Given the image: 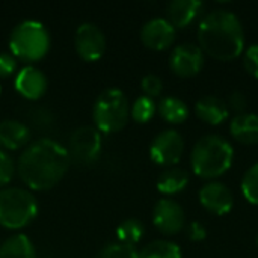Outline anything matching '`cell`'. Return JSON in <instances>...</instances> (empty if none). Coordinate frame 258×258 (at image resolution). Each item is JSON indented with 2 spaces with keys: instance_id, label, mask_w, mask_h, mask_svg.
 I'll use <instances>...</instances> for the list:
<instances>
[{
  "instance_id": "cell-1",
  "label": "cell",
  "mask_w": 258,
  "mask_h": 258,
  "mask_svg": "<svg viewBox=\"0 0 258 258\" xmlns=\"http://www.w3.org/2000/svg\"><path fill=\"white\" fill-rule=\"evenodd\" d=\"M70 165L71 159L67 147L51 138H39L23 150L17 162V171L29 189L48 190L65 177Z\"/></svg>"
},
{
  "instance_id": "cell-2",
  "label": "cell",
  "mask_w": 258,
  "mask_h": 258,
  "mask_svg": "<svg viewBox=\"0 0 258 258\" xmlns=\"http://www.w3.org/2000/svg\"><path fill=\"white\" fill-rule=\"evenodd\" d=\"M198 47L215 60L230 62L245 51V30L239 17L228 9H212L200 20Z\"/></svg>"
},
{
  "instance_id": "cell-3",
  "label": "cell",
  "mask_w": 258,
  "mask_h": 258,
  "mask_svg": "<svg viewBox=\"0 0 258 258\" xmlns=\"http://www.w3.org/2000/svg\"><path fill=\"white\" fill-rule=\"evenodd\" d=\"M234 150L231 144L219 135L200 138L190 151V166L197 177L215 180L224 175L233 165Z\"/></svg>"
},
{
  "instance_id": "cell-4",
  "label": "cell",
  "mask_w": 258,
  "mask_h": 258,
  "mask_svg": "<svg viewBox=\"0 0 258 258\" xmlns=\"http://www.w3.org/2000/svg\"><path fill=\"white\" fill-rule=\"evenodd\" d=\"M8 44L15 59H21L27 62V65H32L48 53L51 38L48 29L41 21L27 18L14 26Z\"/></svg>"
},
{
  "instance_id": "cell-5",
  "label": "cell",
  "mask_w": 258,
  "mask_h": 258,
  "mask_svg": "<svg viewBox=\"0 0 258 258\" xmlns=\"http://www.w3.org/2000/svg\"><path fill=\"white\" fill-rule=\"evenodd\" d=\"M92 119L95 128L101 133H116L122 130L130 119V103L119 88H107L94 101Z\"/></svg>"
},
{
  "instance_id": "cell-6",
  "label": "cell",
  "mask_w": 258,
  "mask_h": 258,
  "mask_svg": "<svg viewBox=\"0 0 258 258\" xmlns=\"http://www.w3.org/2000/svg\"><path fill=\"white\" fill-rule=\"evenodd\" d=\"M38 216L36 197L21 187L0 190V225L6 230H21Z\"/></svg>"
},
{
  "instance_id": "cell-7",
  "label": "cell",
  "mask_w": 258,
  "mask_h": 258,
  "mask_svg": "<svg viewBox=\"0 0 258 258\" xmlns=\"http://www.w3.org/2000/svg\"><path fill=\"white\" fill-rule=\"evenodd\" d=\"M101 145V132H98L95 125H82L71 133L67 150L71 162L79 165H91L98 159Z\"/></svg>"
},
{
  "instance_id": "cell-8",
  "label": "cell",
  "mask_w": 258,
  "mask_h": 258,
  "mask_svg": "<svg viewBox=\"0 0 258 258\" xmlns=\"http://www.w3.org/2000/svg\"><path fill=\"white\" fill-rule=\"evenodd\" d=\"M184 153V139L174 130L168 128L160 132L150 144V157L160 166H175Z\"/></svg>"
},
{
  "instance_id": "cell-9",
  "label": "cell",
  "mask_w": 258,
  "mask_h": 258,
  "mask_svg": "<svg viewBox=\"0 0 258 258\" xmlns=\"http://www.w3.org/2000/svg\"><path fill=\"white\" fill-rule=\"evenodd\" d=\"M74 47L77 54L86 62H95L106 53L107 41L104 32L91 21L79 24L74 33Z\"/></svg>"
},
{
  "instance_id": "cell-10",
  "label": "cell",
  "mask_w": 258,
  "mask_h": 258,
  "mask_svg": "<svg viewBox=\"0 0 258 258\" xmlns=\"http://www.w3.org/2000/svg\"><path fill=\"white\" fill-rule=\"evenodd\" d=\"M153 224L166 236L178 234L186 227L184 209L171 198H162L153 209Z\"/></svg>"
},
{
  "instance_id": "cell-11",
  "label": "cell",
  "mask_w": 258,
  "mask_h": 258,
  "mask_svg": "<svg viewBox=\"0 0 258 258\" xmlns=\"http://www.w3.org/2000/svg\"><path fill=\"white\" fill-rule=\"evenodd\" d=\"M169 67L178 77H194L204 67V53L197 44H180L171 51Z\"/></svg>"
},
{
  "instance_id": "cell-12",
  "label": "cell",
  "mask_w": 258,
  "mask_h": 258,
  "mask_svg": "<svg viewBox=\"0 0 258 258\" xmlns=\"http://www.w3.org/2000/svg\"><path fill=\"white\" fill-rule=\"evenodd\" d=\"M177 36V29L165 18L154 17L141 27V41L145 47L162 51L169 48Z\"/></svg>"
},
{
  "instance_id": "cell-13",
  "label": "cell",
  "mask_w": 258,
  "mask_h": 258,
  "mask_svg": "<svg viewBox=\"0 0 258 258\" xmlns=\"http://www.w3.org/2000/svg\"><path fill=\"white\" fill-rule=\"evenodd\" d=\"M198 200L209 213H213L216 216L230 213L234 206L233 192L221 181L206 183L198 192Z\"/></svg>"
},
{
  "instance_id": "cell-14",
  "label": "cell",
  "mask_w": 258,
  "mask_h": 258,
  "mask_svg": "<svg viewBox=\"0 0 258 258\" xmlns=\"http://www.w3.org/2000/svg\"><path fill=\"white\" fill-rule=\"evenodd\" d=\"M14 86L21 97L35 101L47 92L48 79L41 68L35 65H26L15 74Z\"/></svg>"
},
{
  "instance_id": "cell-15",
  "label": "cell",
  "mask_w": 258,
  "mask_h": 258,
  "mask_svg": "<svg viewBox=\"0 0 258 258\" xmlns=\"http://www.w3.org/2000/svg\"><path fill=\"white\" fill-rule=\"evenodd\" d=\"M203 2L200 0H172L166 5V20L175 27L183 29L192 24L203 12Z\"/></svg>"
},
{
  "instance_id": "cell-16",
  "label": "cell",
  "mask_w": 258,
  "mask_h": 258,
  "mask_svg": "<svg viewBox=\"0 0 258 258\" xmlns=\"http://www.w3.org/2000/svg\"><path fill=\"white\" fill-rule=\"evenodd\" d=\"M30 141L29 127L17 119L0 121V148L2 150H20L26 148Z\"/></svg>"
},
{
  "instance_id": "cell-17",
  "label": "cell",
  "mask_w": 258,
  "mask_h": 258,
  "mask_svg": "<svg viewBox=\"0 0 258 258\" xmlns=\"http://www.w3.org/2000/svg\"><path fill=\"white\" fill-rule=\"evenodd\" d=\"M197 116L210 125H219L225 122L230 116V110L227 103L216 95H204L195 103Z\"/></svg>"
},
{
  "instance_id": "cell-18",
  "label": "cell",
  "mask_w": 258,
  "mask_h": 258,
  "mask_svg": "<svg viewBox=\"0 0 258 258\" xmlns=\"http://www.w3.org/2000/svg\"><path fill=\"white\" fill-rule=\"evenodd\" d=\"M231 136L243 145L258 144V115L257 113H242L234 115L230 121Z\"/></svg>"
},
{
  "instance_id": "cell-19",
  "label": "cell",
  "mask_w": 258,
  "mask_h": 258,
  "mask_svg": "<svg viewBox=\"0 0 258 258\" xmlns=\"http://www.w3.org/2000/svg\"><path fill=\"white\" fill-rule=\"evenodd\" d=\"M189 184V174L183 168L171 166L160 172L157 178V190L163 195L172 197L177 194H181Z\"/></svg>"
},
{
  "instance_id": "cell-20",
  "label": "cell",
  "mask_w": 258,
  "mask_h": 258,
  "mask_svg": "<svg viewBox=\"0 0 258 258\" xmlns=\"http://www.w3.org/2000/svg\"><path fill=\"white\" fill-rule=\"evenodd\" d=\"M0 258H36V249L26 234H14L0 245Z\"/></svg>"
},
{
  "instance_id": "cell-21",
  "label": "cell",
  "mask_w": 258,
  "mask_h": 258,
  "mask_svg": "<svg viewBox=\"0 0 258 258\" xmlns=\"http://www.w3.org/2000/svg\"><path fill=\"white\" fill-rule=\"evenodd\" d=\"M157 112L169 124H183L189 118V106L174 95L163 97L157 103Z\"/></svg>"
},
{
  "instance_id": "cell-22",
  "label": "cell",
  "mask_w": 258,
  "mask_h": 258,
  "mask_svg": "<svg viewBox=\"0 0 258 258\" xmlns=\"http://www.w3.org/2000/svg\"><path fill=\"white\" fill-rule=\"evenodd\" d=\"M139 258H183L178 245L169 240H154L139 251Z\"/></svg>"
},
{
  "instance_id": "cell-23",
  "label": "cell",
  "mask_w": 258,
  "mask_h": 258,
  "mask_svg": "<svg viewBox=\"0 0 258 258\" xmlns=\"http://www.w3.org/2000/svg\"><path fill=\"white\" fill-rule=\"evenodd\" d=\"M144 234H145V227L136 218L125 219L116 228V237H118V240L122 242V243H127V245H133V246L138 242L142 240Z\"/></svg>"
},
{
  "instance_id": "cell-24",
  "label": "cell",
  "mask_w": 258,
  "mask_h": 258,
  "mask_svg": "<svg viewBox=\"0 0 258 258\" xmlns=\"http://www.w3.org/2000/svg\"><path fill=\"white\" fill-rule=\"evenodd\" d=\"M157 112V103L154 98L147 95H139L130 106V116L139 124H145L154 118Z\"/></svg>"
},
{
  "instance_id": "cell-25",
  "label": "cell",
  "mask_w": 258,
  "mask_h": 258,
  "mask_svg": "<svg viewBox=\"0 0 258 258\" xmlns=\"http://www.w3.org/2000/svg\"><path fill=\"white\" fill-rule=\"evenodd\" d=\"M242 194L251 203L258 206V163L252 165L242 178Z\"/></svg>"
},
{
  "instance_id": "cell-26",
  "label": "cell",
  "mask_w": 258,
  "mask_h": 258,
  "mask_svg": "<svg viewBox=\"0 0 258 258\" xmlns=\"http://www.w3.org/2000/svg\"><path fill=\"white\" fill-rule=\"evenodd\" d=\"M98 258H139V251L133 245L113 242V243H107L100 251Z\"/></svg>"
},
{
  "instance_id": "cell-27",
  "label": "cell",
  "mask_w": 258,
  "mask_h": 258,
  "mask_svg": "<svg viewBox=\"0 0 258 258\" xmlns=\"http://www.w3.org/2000/svg\"><path fill=\"white\" fill-rule=\"evenodd\" d=\"M141 88L144 91V95L154 98V97H159L162 94V91H163V82H162V79L157 74L150 73V74H145L142 77Z\"/></svg>"
},
{
  "instance_id": "cell-28",
  "label": "cell",
  "mask_w": 258,
  "mask_h": 258,
  "mask_svg": "<svg viewBox=\"0 0 258 258\" xmlns=\"http://www.w3.org/2000/svg\"><path fill=\"white\" fill-rule=\"evenodd\" d=\"M15 172V165L11 156L0 148V187L11 183Z\"/></svg>"
},
{
  "instance_id": "cell-29",
  "label": "cell",
  "mask_w": 258,
  "mask_h": 258,
  "mask_svg": "<svg viewBox=\"0 0 258 258\" xmlns=\"http://www.w3.org/2000/svg\"><path fill=\"white\" fill-rule=\"evenodd\" d=\"M243 65L251 76L258 79V44L249 45L243 51Z\"/></svg>"
},
{
  "instance_id": "cell-30",
  "label": "cell",
  "mask_w": 258,
  "mask_h": 258,
  "mask_svg": "<svg viewBox=\"0 0 258 258\" xmlns=\"http://www.w3.org/2000/svg\"><path fill=\"white\" fill-rule=\"evenodd\" d=\"M227 103V107L228 110H233L236 115H242V113H246V107H248V100H246V95L240 91H234L230 94L228 100L225 101Z\"/></svg>"
},
{
  "instance_id": "cell-31",
  "label": "cell",
  "mask_w": 258,
  "mask_h": 258,
  "mask_svg": "<svg viewBox=\"0 0 258 258\" xmlns=\"http://www.w3.org/2000/svg\"><path fill=\"white\" fill-rule=\"evenodd\" d=\"M184 230H186V237H187L190 242H203V240H206V237H207V230H206V227H204L201 222H198V221L189 222V224L184 227Z\"/></svg>"
},
{
  "instance_id": "cell-32",
  "label": "cell",
  "mask_w": 258,
  "mask_h": 258,
  "mask_svg": "<svg viewBox=\"0 0 258 258\" xmlns=\"http://www.w3.org/2000/svg\"><path fill=\"white\" fill-rule=\"evenodd\" d=\"M17 70V59L12 53H0V77H9Z\"/></svg>"
},
{
  "instance_id": "cell-33",
  "label": "cell",
  "mask_w": 258,
  "mask_h": 258,
  "mask_svg": "<svg viewBox=\"0 0 258 258\" xmlns=\"http://www.w3.org/2000/svg\"><path fill=\"white\" fill-rule=\"evenodd\" d=\"M30 118H32L33 124L38 127H48L53 122V115L45 107H33Z\"/></svg>"
},
{
  "instance_id": "cell-34",
  "label": "cell",
  "mask_w": 258,
  "mask_h": 258,
  "mask_svg": "<svg viewBox=\"0 0 258 258\" xmlns=\"http://www.w3.org/2000/svg\"><path fill=\"white\" fill-rule=\"evenodd\" d=\"M0 94H2V86H0Z\"/></svg>"
},
{
  "instance_id": "cell-35",
  "label": "cell",
  "mask_w": 258,
  "mask_h": 258,
  "mask_svg": "<svg viewBox=\"0 0 258 258\" xmlns=\"http://www.w3.org/2000/svg\"><path fill=\"white\" fill-rule=\"evenodd\" d=\"M257 246H258V236H257Z\"/></svg>"
}]
</instances>
